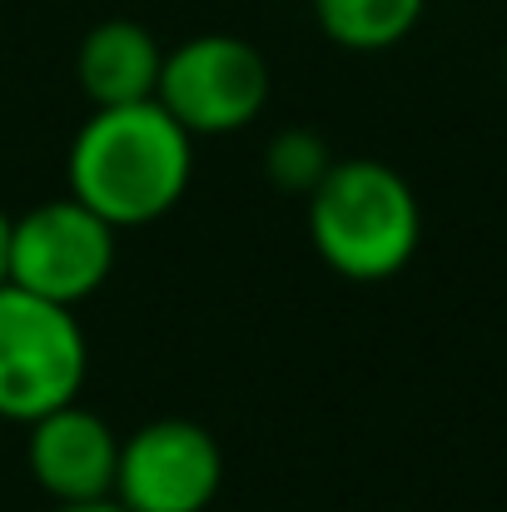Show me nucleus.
<instances>
[{
  "label": "nucleus",
  "mask_w": 507,
  "mask_h": 512,
  "mask_svg": "<svg viewBox=\"0 0 507 512\" xmlns=\"http://www.w3.org/2000/svg\"><path fill=\"white\" fill-rule=\"evenodd\" d=\"M10 284V214L0 209V289Z\"/></svg>",
  "instance_id": "11"
},
{
  "label": "nucleus",
  "mask_w": 507,
  "mask_h": 512,
  "mask_svg": "<svg viewBox=\"0 0 507 512\" xmlns=\"http://www.w3.org/2000/svg\"><path fill=\"white\" fill-rule=\"evenodd\" d=\"M329 165H334L329 160V145L314 130H284V135H274V145L264 155V174L279 189H289V194H309L329 174Z\"/></svg>",
  "instance_id": "10"
},
{
  "label": "nucleus",
  "mask_w": 507,
  "mask_h": 512,
  "mask_svg": "<svg viewBox=\"0 0 507 512\" xmlns=\"http://www.w3.org/2000/svg\"><path fill=\"white\" fill-rule=\"evenodd\" d=\"M160 70H165V45L155 40L150 25L125 20V15L90 25L75 50V80L95 110L155 100Z\"/></svg>",
  "instance_id": "8"
},
{
  "label": "nucleus",
  "mask_w": 507,
  "mask_h": 512,
  "mask_svg": "<svg viewBox=\"0 0 507 512\" xmlns=\"http://www.w3.org/2000/svg\"><path fill=\"white\" fill-rule=\"evenodd\" d=\"M309 239L338 279L383 284L418 254V194L383 160H334L309 189Z\"/></svg>",
  "instance_id": "2"
},
{
  "label": "nucleus",
  "mask_w": 507,
  "mask_h": 512,
  "mask_svg": "<svg viewBox=\"0 0 507 512\" xmlns=\"http://www.w3.org/2000/svg\"><path fill=\"white\" fill-rule=\"evenodd\" d=\"M224 483V453L194 418H155L120 438L115 503L125 512H204Z\"/></svg>",
  "instance_id": "6"
},
{
  "label": "nucleus",
  "mask_w": 507,
  "mask_h": 512,
  "mask_svg": "<svg viewBox=\"0 0 507 512\" xmlns=\"http://www.w3.org/2000/svg\"><path fill=\"white\" fill-rule=\"evenodd\" d=\"M194 174V135L160 100L90 110L70 140V194L115 229L155 224L169 214Z\"/></svg>",
  "instance_id": "1"
},
{
  "label": "nucleus",
  "mask_w": 507,
  "mask_h": 512,
  "mask_svg": "<svg viewBox=\"0 0 507 512\" xmlns=\"http://www.w3.org/2000/svg\"><path fill=\"white\" fill-rule=\"evenodd\" d=\"M428 0H314L319 30L343 50H388L413 35Z\"/></svg>",
  "instance_id": "9"
},
{
  "label": "nucleus",
  "mask_w": 507,
  "mask_h": 512,
  "mask_svg": "<svg viewBox=\"0 0 507 512\" xmlns=\"http://www.w3.org/2000/svg\"><path fill=\"white\" fill-rule=\"evenodd\" d=\"M269 90H274V75L259 45L209 30L165 50L155 100L199 140V135H234L254 125L269 105Z\"/></svg>",
  "instance_id": "4"
},
{
  "label": "nucleus",
  "mask_w": 507,
  "mask_h": 512,
  "mask_svg": "<svg viewBox=\"0 0 507 512\" xmlns=\"http://www.w3.org/2000/svg\"><path fill=\"white\" fill-rule=\"evenodd\" d=\"M50 512H125L115 498H95V503H55Z\"/></svg>",
  "instance_id": "12"
},
{
  "label": "nucleus",
  "mask_w": 507,
  "mask_h": 512,
  "mask_svg": "<svg viewBox=\"0 0 507 512\" xmlns=\"http://www.w3.org/2000/svg\"><path fill=\"white\" fill-rule=\"evenodd\" d=\"M115 224L85 209L75 194L45 199L10 219V284L50 304H85L115 274Z\"/></svg>",
  "instance_id": "5"
},
{
  "label": "nucleus",
  "mask_w": 507,
  "mask_h": 512,
  "mask_svg": "<svg viewBox=\"0 0 507 512\" xmlns=\"http://www.w3.org/2000/svg\"><path fill=\"white\" fill-rule=\"evenodd\" d=\"M25 428H30L25 463H30V478L40 483V493L50 503L115 498L120 438L95 408H85L75 398V403H60V408L40 413Z\"/></svg>",
  "instance_id": "7"
},
{
  "label": "nucleus",
  "mask_w": 507,
  "mask_h": 512,
  "mask_svg": "<svg viewBox=\"0 0 507 512\" xmlns=\"http://www.w3.org/2000/svg\"><path fill=\"white\" fill-rule=\"evenodd\" d=\"M90 373V348L75 309L30 289H0V418L35 423L40 413L75 403Z\"/></svg>",
  "instance_id": "3"
}]
</instances>
